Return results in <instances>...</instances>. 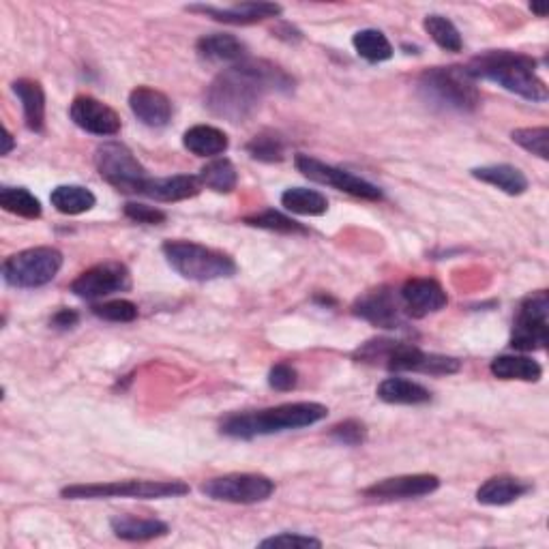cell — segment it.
I'll use <instances>...</instances> for the list:
<instances>
[{
	"label": "cell",
	"mask_w": 549,
	"mask_h": 549,
	"mask_svg": "<svg viewBox=\"0 0 549 549\" xmlns=\"http://www.w3.org/2000/svg\"><path fill=\"white\" fill-rule=\"evenodd\" d=\"M294 78L271 61L247 58L224 69L204 93V106L228 123H245L271 93H292Z\"/></svg>",
	"instance_id": "obj_1"
},
{
	"label": "cell",
	"mask_w": 549,
	"mask_h": 549,
	"mask_svg": "<svg viewBox=\"0 0 549 549\" xmlns=\"http://www.w3.org/2000/svg\"><path fill=\"white\" fill-rule=\"evenodd\" d=\"M329 417V408L318 402L279 404L264 410L232 412L221 421L219 432L236 440H254L258 436H271L316 425Z\"/></svg>",
	"instance_id": "obj_2"
},
{
	"label": "cell",
	"mask_w": 549,
	"mask_h": 549,
	"mask_svg": "<svg viewBox=\"0 0 549 549\" xmlns=\"http://www.w3.org/2000/svg\"><path fill=\"white\" fill-rule=\"evenodd\" d=\"M466 71L474 80H489L498 86L507 88L528 101L543 103L549 93L545 82L537 73V61L528 54H519L511 50H489L481 56H474Z\"/></svg>",
	"instance_id": "obj_3"
},
{
	"label": "cell",
	"mask_w": 549,
	"mask_h": 549,
	"mask_svg": "<svg viewBox=\"0 0 549 549\" xmlns=\"http://www.w3.org/2000/svg\"><path fill=\"white\" fill-rule=\"evenodd\" d=\"M354 359L365 365L389 369V372H417L427 376H451L462 369V361L453 356L423 352L421 348L395 339H372L354 352Z\"/></svg>",
	"instance_id": "obj_4"
},
{
	"label": "cell",
	"mask_w": 549,
	"mask_h": 549,
	"mask_svg": "<svg viewBox=\"0 0 549 549\" xmlns=\"http://www.w3.org/2000/svg\"><path fill=\"white\" fill-rule=\"evenodd\" d=\"M417 91L432 108L468 114L479 108L481 93L466 67H432L421 73Z\"/></svg>",
	"instance_id": "obj_5"
},
{
	"label": "cell",
	"mask_w": 549,
	"mask_h": 549,
	"mask_svg": "<svg viewBox=\"0 0 549 549\" xmlns=\"http://www.w3.org/2000/svg\"><path fill=\"white\" fill-rule=\"evenodd\" d=\"M172 269L189 281H215L236 273V262L226 251L191 241H166L161 247Z\"/></svg>",
	"instance_id": "obj_6"
},
{
	"label": "cell",
	"mask_w": 549,
	"mask_h": 549,
	"mask_svg": "<svg viewBox=\"0 0 549 549\" xmlns=\"http://www.w3.org/2000/svg\"><path fill=\"white\" fill-rule=\"evenodd\" d=\"M187 494H189V485L183 481L88 483V485H69L61 492V496L67 500H101V498L161 500V498H181Z\"/></svg>",
	"instance_id": "obj_7"
},
{
	"label": "cell",
	"mask_w": 549,
	"mask_h": 549,
	"mask_svg": "<svg viewBox=\"0 0 549 549\" xmlns=\"http://www.w3.org/2000/svg\"><path fill=\"white\" fill-rule=\"evenodd\" d=\"M63 269V254L56 247H31L13 254L3 264V279L13 288H41Z\"/></svg>",
	"instance_id": "obj_8"
},
{
	"label": "cell",
	"mask_w": 549,
	"mask_h": 549,
	"mask_svg": "<svg viewBox=\"0 0 549 549\" xmlns=\"http://www.w3.org/2000/svg\"><path fill=\"white\" fill-rule=\"evenodd\" d=\"M95 166L103 181L123 194H138L148 181L146 170L129 148L121 142H106L95 151Z\"/></svg>",
	"instance_id": "obj_9"
},
{
	"label": "cell",
	"mask_w": 549,
	"mask_h": 549,
	"mask_svg": "<svg viewBox=\"0 0 549 549\" xmlns=\"http://www.w3.org/2000/svg\"><path fill=\"white\" fill-rule=\"evenodd\" d=\"M549 341V294L532 292L522 301L513 322L511 348L517 352L543 350Z\"/></svg>",
	"instance_id": "obj_10"
},
{
	"label": "cell",
	"mask_w": 549,
	"mask_h": 549,
	"mask_svg": "<svg viewBox=\"0 0 549 549\" xmlns=\"http://www.w3.org/2000/svg\"><path fill=\"white\" fill-rule=\"evenodd\" d=\"M275 492V483L254 472H232L202 483V494L217 502L230 504H258L269 500Z\"/></svg>",
	"instance_id": "obj_11"
},
{
	"label": "cell",
	"mask_w": 549,
	"mask_h": 549,
	"mask_svg": "<svg viewBox=\"0 0 549 549\" xmlns=\"http://www.w3.org/2000/svg\"><path fill=\"white\" fill-rule=\"evenodd\" d=\"M294 163H296V170H299L305 178H309V181H314V183L329 185L337 191H344V194H348V196L369 200V202H378L384 198L382 189L376 187L374 183H369V181H365V178L356 176L348 170L329 166V163H324L311 155L299 153L296 155Z\"/></svg>",
	"instance_id": "obj_12"
},
{
	"label": "cell",
	"mask_w": 549,
	"mask_h": 549,
	"mask_svg": "<svg viewBox=\"0 0 549 549\" xmlns=\"http://www.w3.org/2000/svg\"><path fill=\"white\" fill-rule=\"evenodd\" d=\"M131 288V273L123 262H101L84 271L71 284V292L84 301L106 299L116 292H127Z\"/></svg>",
	"instance_id": "obj_13"
},
{
	"label": "cell",
	"mask_w": 549,
	"mask_h": 549,
	"mask_svg": "<svg viewBox=\"0 0 549 549\" xmlns=\"http://www.w3.org/2000/svg\"><path fill=\"white\" fill-rule=\"evenodd\" d=\"M352 314L387 331L402 329L406 318L402 299L389 286H380L359 296L352 305Z\"/></svg>",
	"instance_id": "obj_14"
},
{
	"label": "cell",
	"mask_w": 549,
	"mask_h": 549,
	"mask_svg": "<svg viewBox=\"0 0 549 549\" xmlns=\"http://www.w3.org/2000/svg\"><path fill=\"white\" fill-rule=\"evenodd\" d=\"M69 116L82 131L93 133V136L108 138L116 136V133L121 131V116H118L116 110H112L108 103H103L91 95H80L73 99Z\"/></svg>",
	"instance_id": "obj_15"
},
{
	"label": "cell",
	"mask_w": 549,
	"mask_h": 549,
	"mask_svg": "<svg viewBox=\"0 0 549 549\" xmlns=\"http://www.w3.org/2000/svg\"><path fill=\"white\" fill-rule=\"evenodd\" d=\"M406 316L410 318H425L429 314H438L440 309L447 307L449 296L436 279L412 277L399 290Z\"/></svg>",
	"instance_id": "obj_16"
},
{
	"label": "cell",
	"mask_w": 549,
	"mask_h": 549,
	"mask_svg": "<svg viewBox=\"0 0 549 549\" xmlns=\"http://www.w3.org/2000/svg\"><path fill=\"white\" fill-rule=\"evenodd\" d=\"M440 487L436 474H404V477L382 479L369 485L363 496L374 500H410L434 494Z\"/></svg>",
	"instance_id": "obj_17"
},
{
	"label": "cell",
	"mask_w": 549,
	"mask_h": 549,
	"mask_svg": "<svg viewBox=\"0 0 549 549\" xmlns=\"http://www.w3.org/2000/svg\"><path fill=\"white\" fill-rule=\"evenodd\" d=\"M187 11L202 13L206 18H213L215 22H224L232 26H249L258 24L271 18H279L284 9L275 3H241L234 7H213V5H189Z\"/></svg>",
	"instance_id": "obj_18"
},
{
	"label": "cell",
	"mask_w": 549,
	"mask_h": 549,
	"mask_svg": "<svg viewBox=\"0 0 549 549\" xmlns=\"http://www.w3.org/2000/svg\"><path fill=\"white\" fill-rule=\"evenodd\" d=\"M129 108L146 127L161 129L172 121V101L168 95L155 91L151 86L133 88L129 95Z\"/></svg>",
	"instance_id": "obj_19"
},
{
	"label": "cell",
	"mask_w": 549,
	"mask_h": 549,
	"mask_svg": "<svg viewBox=\"0 0 549 549\" xmlns=\"http://www.w3.org/2000/svg\"><path fill=\"white\" fill-rule=\"evenodd\" d=\"M202 191V183L198 176L176 174L166 178H148L144 183L140 196H146L157 202H181L196 198Z\"/></svg>",
	"instance_id": "obj_20"
},
{
	"label": "cell",
	"mask_w": 549,
	"mask_h": 549,
	"mask_svg": "<svg viewBox=\"0 0 549 549\" xmlns=\"http://www.w3.org/2000/svg\"><path fill=\"white\" fill-rule=\"evenodd\" d=\"M196 52L200 58L209 63H243L247 61V46L234 35L228 33H213L204 35L196 43Z\"/></svg>",
	"instance_id": "obj_21"
},
{
	"label": "cell",
	"mask_w": 549,
	"mask_h": 549,
	"mask_svg": "<svg viewBox=\"0 0 549 549\" xmlns=\"http://www.w3.org/2000/svg\"><path fill=\"white\" fill-rule=\"evenodd\" d=\"M110 528L116 539L131 541V543L153 541L159 537H166L170 532L168 524L161 522V519L136 517V515H116L110 519Z\"/></svg>",
	"instance_id": "obj_22"
},
{
	"label": "cell",
	"mask_w": 549,
	"mask_h": 549,
	"mask_svg": "<svg viewBox=\"0 0 549 549\" xmlns=\"http://www.w3.org/2000/svg\"><path fill=\"white\" fill-rule=\"evenodd\" d=\"M528 492H532V483L500 474V477L487 479L477 489V500L485 507H504V504H513L515 500L524 498Z\"/></svg>",
	"instance_id": "obj_23"
},
{
	"label": "cell",
	"mask_w": 549,
	"mask_h": 549,
	"mask_svg": "<svg viewBox=\"0 0 549 549\" xmlns=\"http://www.w3.org/2000/svg\"><path fill=\"white\" fill-rule=\"evenodd\" d=\"M13 93L22 101L26 127L35 133L46 129V93H43V86L35 80L22 78L13 82Z\"/></svg>",
	"instance_id": "obj_24"
},
{
	"label": "cell",
	"mask_w": 549,
	"mask_h": 549,
	"mask_svg": "<svg viewBox=\"0 0 549 549\" xmlns=\"http://www.w3.org/2000/svg\"><path fill=\"white\" fill-rule=\"evenodd\" d=\"M472 176L481 183L498 187L507 196H522L528 189L526 174L515 166H509V163H496V166L474 168Z\"/></svg>",
	"instance_id": "obj_25"
},
{
	"label": "cell",
	"mask_w": 549,
	"mask_h": 549,
	"mask_svg": "<svg viewBox=\"0 0 549 549\" xmlns=\"http://www.w3.org/2000/svg\"><path fill=\"white\" fill-rule=\"evenodd\" d=\"M376 393L384 404H395V406H419V404L432 402V393H429L423 384L406 380V378L382 380Z\"/></svg>",
	"instance_id": "obj_26"
},
{
	"label": "cell",
	"mask_w": 549,
	"mask_h": 549,
	"mask_svg": "<svg viewBox=\"0 0 549 549\" xmlns=\"http://www.w3.org/2000/svg\"><path fill=\"white\" fill-rule=\"evenodd\" d=\"M183 146L198 157H217L228 151L230 140L224 131L213 125H196L185 131Z\"/></svg>",
	"instance_id": "obj_27"
},
{
	"label": "cell",
	"mask_w": 549,
	"mask_h": 549,
	"mask_svg": "<svg viewBox=\"0 0 549 549\" xmlns=\"http://www.w3.org/2000/svg\"><path fill=\"white\" fill-rule=\"evenodd\" d=\"M492 374L498 380H522V382H539L543 376V367L524 354H502L496 356L489 365Z\"/></svg>",
	"instance_id": "obj_28"
},
{
	"label": "cell",
	"mask_w": 549,
	"mask_h": 549,
	"mask_svg": "<svg viewBox=\"0 0 549 549\" xmlns=\"http://www.w3.org/2000/svg\"><path fill=\"white\" fill-rule=\"evenodd\" d=\"M281 206L294 215L320 217L329 211V200H326V196H322L316 189L292 187L281 194Z\"/></svg>",
	"instance_id": "obj_29"
},
{
	"label": "cell",
	"mask_w": 549,
	"mask_h": 549,
	"mask_svg": "<svg viewBox=\"0 0 549 549\" xmlns=\"http://www.w3.org/2000/svg\"><path fill=\"white\" fill-rule=\"evenodd\" d=\"M50 202L58 213L82 215L93 209L97 204V198L91 189H86L82 185H61L52 191Z\"/></svg>",
	"instance_id": "obj_30"
},
{
	"label": "cell",
	"mask_w": 549,
	"mask_h": 549,
	"mask_svg": "<svg viewBox=\"0 0 549 549\" xmlns=\"http://www.w3.org/2000/svg\"><path fill=\"white\" fill-rule=\"evenodd\" d=\"M352 46H354L356 54L363 58V61L372 63V65L391 61L393 52H395L387 35H384L382 31H376V28H363V31L356 33L352 37Z\"/></svg>",
	"instance_id": "obj_31"
},
{
	"label": "cell",
	"mask_w": 549,
	"mask_h": 549,
	"mask_svg": "<svg viewBox=\"0 0 549 549\" xmlns=\"http://www.w3.org/2000/svg\"><path fill=\"white\" fill-rule=\"evenodd\" d=\"M202 187L215 191V194H232L239 183V174H236L234 163L226 157L213 159L198 174Z\"/></svg>",
	"instance_id": "obj_32"
},
{
	"label": "cell",
	"mask_w": 549,
	"mask_h": 549,
	"mask_svg": "<svg viewBox=\"0 0 549 549\" xmlns=\"http://www.w3.org/2000/svg\"><path fill=\"white\" fill-rule=\"evenodd\" d=\"M245 151L249 153L251 159H256V161L279 163L286 159V140L279 131L266 129L247 142Z\"/></svg>",
	"instance_id": "obj_33"
},
{
	"label": "cell",
	"mask_w": 549,
	"mask_h": 549,
	"mask_svg": "<svg viewBox=\"0 0 549 549\" xmlns=\"http://www.w3.org/2000/svg\"><path fill=\"white\" fill-rule=\"evenodd\" d=\"M0 206L11 215L24 219H39L41 217V202L31 191L24 187H3L0 189Z\"/></svg>",
	"instance_id": "obj_34"
},
{
	"label": "cell",
	"mask_w": 549,
	"mask_h": 549,
	"mask_svg": "<svg viewBox=\"0 0 549 549\" xmlns=\"http://www.w3.org/2000/svg\"><path fill=\"white\" fill-rule=\"evenodd\" d=\"M423 26H425L427 35L436 41L438 48L447 50V52H462V48H464L462 35H459L457 26L449 18L434 13V16L425 18Z\"/></svg>",
	"instance_id": "obj_35"
},
{
	"label": "cell",
	"mask_w": 549,
	"mask_h": 549,
	"mask_svg": "<svg viewBox=\"0 0 549 549\" xmlns=\"http://www.w3.org/2000/svg\"><path fill=\"white\" fill-rule=\"evenodd\" d=\"M247 226L251 228H260V230H269V232H279V234H307V228L301 226L299 221H294L292 217L279 213L275 209L262 211L256 215H249L243 219Z\"/></svg>",
	"instance_id": "obj_36"
},
{
	"label": "cell",
	"mask_w": 549,
	"mask_h": 549,
	"mask_svg": "<svg viewBox=\"0 0 549 549\" xmlns=\"http://www.w3.org/2000/svg\"><path fill=\"white\" fill-rule=\"evenodd\" d=\"M511 140L539 159H549V129L547 127H524L511 133Z\"/></svg>",
	"instance_id": "obj_37"
},
{
	"label": "cell",
	"mask_w": 549,
	"mask_h": 549,
	"mask_svg": "<svg viewBox=\"0 0 549 549\" xmlns=\"http://www.w3.org/2000/svg\"><path fill=\"white\" fill-rule=\"evenodd\" d=\"M93 314L101 320L125 324V322H133L138 318V305L131 301H125V299H116V301L93 305Z\"/></svg>",
	"instance_id": "obj_38"
},
{
	"label": "cell",
	"mask_w": 549,
	"mask_h": 549,
	"mask_svg": "<svg viewBox=\"0 0 549 549\" xmlns=\"http://www.w3.org/2000/svg\"><path fill=\"white\" fill-rule=\"evenodd\" d=\"M329 436L337 444H344V447H361V444L367 440V427L361 421L348 419L344 423H337L335 427H331Z\"/></svg>",
	"instance_id": "obj_39"
},
{
	"label": "cell",
	"mask_w": 549,
	"mask_h": 549,
	"mask_svg": "<svg viewBox=\"0 0 549 549\" xmlns=\"http://www.w3.org/2000/svg\"><path fill=\"white\" fill-rule=\"evenodd\" d=\"M125 217H129L131 221H136V224H146V226H159L166 221V213L157 206H148V204H140V202H127L125 204Z\"/></svg>",
	"instance_id": "obj_40"
},
{
	"label": "cell",
	"mask_w": 549,
	"mask_h": 549,
	"mask_svg": "<svg viewBox=\"0 0 549 549\" xmlns=\"http://www.w3.org/2000/svg\"><path fill=\"white\" fill-rule=\"evenodd\" d=\"M269 384H271V389L281 391V393L292 391L296 384H299V372H296L290 363H277L271 367V372H269Z\"/></svg>",
	"instance_id": "obj_41"
},
{
	"label": "cell",
	"mask_w": 549,
	"mask_h": 549,
	"mask_svg": "<svg viewBox=\"0 0 549 549\" xmlns=\"http://www.w3.org/2000/svg\"><path fill=\"white\" fill-rule=\"evenodd\" d=\"M260 547H322V541L316 537H307V534H292V532H281L275 537L264 539Z\"/></svg>",
	"instance_id": "obj_42"
},
{
	"label": "cell",
	"mask_w": 549,
	"mask_h": 549,
	"mask_svg": "<svg viewBox=\"0 0 549 549\" xmlns=\"http://www.w3.org/2000/svg\"><path fill=\"white\" fill-rule=\"evenodd\" d=\"M78 322H80V316H78V311H73V309H61L52 318V326H54V329H58V331H69Z\"/></svg>",
	"instance_id": "obj_43"
},
{
	"label": "cell",
	"mask_w": 549,
	"mask_h": 549,
	"mask_svg": "<svg viewBox=\"0 0 549 549\" xmlns=\"http://www.w3.org/2000/svg\"><path fill=\"white\" fill-rule=\"evenodd\" d=\"M3 140H5L3 155H9V153L13 151V146H16V140H13V136L9 133V129H5V133H3Z\"/></svg>",
	"instance_id": "obj_44"
},
{
	"label": "cell",
	"mask_w": 549,
	"mask_h": 549,
	"mask_svg": "<svg viewBox=\"0 0 549 549\" xmlns=\"http://www.w3.org/2000/svg\"><path fill=\"white\" fill-rule=\"evenodd\" d=\"M530 11L537 13L539 18H545L547 16V7H541V5H530Z\"/></svg>",
	"instance_id": "obj_45"
}]
</instances>
